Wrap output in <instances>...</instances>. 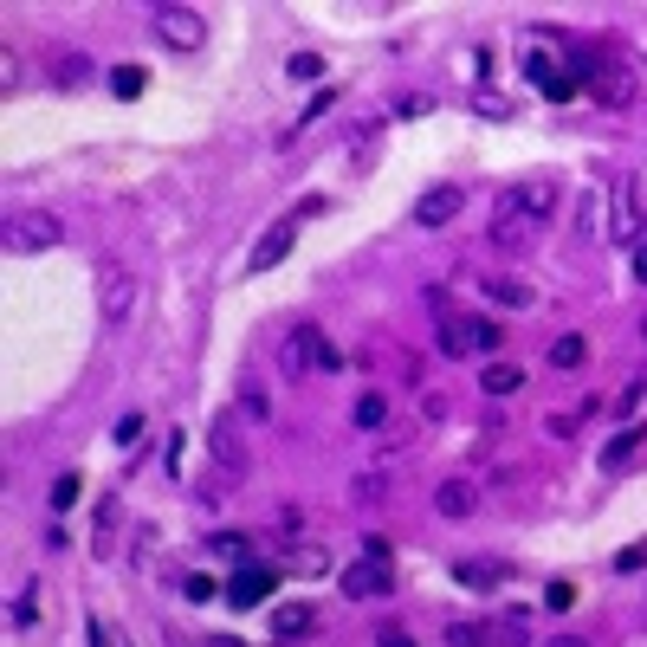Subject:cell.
<instances>
[{"label":"cell","mask_w":647,"mask_h":647,"mask_svg":"<svg viewBox=\"0 0 647 647\" xmlns=\"http://www.w3.org/2000/svg\"><path fill=\"white\" fill-rule=\"evenodd\" d=\"M0 91H20V52H0Z\"/></svg>","instance_id":"d590c367"},{"label":"cell","mask_w":647,"mask_h":647,"mask_svg":"<svg viewBox=\"0 0 647 647\" xmlns=\"http://www.w3.org/2000/svg\"><path fill=\"white\" fill-rule=\"evenodd\" d=\"M641 563H647V544H628V550H622V557H615V570H622V576H628V570H641Z\"/></svg>","instance_id":"60d3db41"},{"label":"cell","mask_w":647,"mask_h":647,"mask_svg":"<svg viewBox=\"0 0 647 647\" xmlns=\"http://www.w3.org/2000/svg\"><path fill=\"white\" fill-rule=\"evenodd\" d=\"M285 570H292V576H318L324 570V550H292V557H285Z\"/></svg>","instance_id":"f546056e"},{"label":"cell","mask_w":647,"mask_h":647,"mask_svg":"<svg viewBox=\"0 0 647 647\" xmlns=\"http://www.w3.org/2000/svg\"><path fill=\"white\" fill-rule=\"evenodd\" d=\"M149 33H156L169 52H201L208 46V20H201L195 7H156L149 13Z\"/></svg>","instance_id":"7a4b0ae2"},{"label":"cell","mask_w":647,"mask_h":647,"mask_svg":"<svg viewBox=\"0 0 647 647\" xmlns=\"http://www.w3.org/2000/svg\"><path fill=\"white\" fill-rule=\"evenodd\" d=\"M298 330H305V350H311V363H318V369H337V363H343V356H337V343H330L318 324H298Z\"/></svg>","instance_id":"7402d4cb"},{"label":"cell","mask_w":647,"mask_h":647,"mask_svg":"<svg viewBox=\"0 0 647 647\" xmlns=\"http://www.w3.org/2000/svg\"><path fill=\"white\" fill-rule=\"evenodd\" d=\"M589 356V343H583V330H563L557 343H550V369H576Z\"/></svg>","instance_id":"d6986e66"},{"label":"cell","mask_w":647,"mask_h":647,"mask_svg":"<svg viewBox=\"0 0 647 647\" xmlns=\"http://www.w3.org/2000/svg\"><path fill=\"white\" fill-rule=\"evenodd\" d=\"M486 292L499 298V305H512V311H525V305H531V285H525V279H492Z\"/></svg>","instance_id":"cb8c5ba5"},{"label":"cell","mask_w":647,"mask_h":647,"mask_svg":"<svg viewBox=\"0 0 647 647\" xmlns=\"http://www.w3.org/2000/svg\"><path fill=\"white\" fill-rule=\"evenodd\" d=\"M583 233H589V240H596V233H602V201H596V195L583 201Z\"/></svg>","instance_id":"ab89813d"},{"label":"cell","mask_w":647,"mask_h":647,"mask_svg":"<svg viewBox=\"0 0 647 647\" xmlns=\"http://www.w3.org/2000/svg\"><path fill=\"white\" fill-rule=\"evenodd\" d=\"M363 557L369 563H389V538H363Z\"/></svg>","instance_id":"b9f144b4"},{"label":"cell","mask_w":647,"mask_h":647,"mask_svg":"<svg viewBox=\"0 0 647 647\" xmlns=\"http://www.w3.org/2000/svg\"><path fill=\"white\" fill-rule=\"evenodd\" d=\"M305 628H311V609H298V602H292V609H279V615H272V635H305Z\"/></svg>","instance_id":"484cf974"},{"label":"cell","mask_w":647,"mask_h":647,"mask_svg":"<svg viewBox=\"0 0 647 647\" xmlns=\"http://www.w3.org/2000/svg\"><path fill=\"white\" fill-rule=\"evenodd\" d=\"M33 596H39V589L26 583V589H20V602H13V622H20V628H33V622H39V602H33Z\"/></svg>","instance_id":"1f68e13d"},{"label":"cell","mask_w":647,"mask_h":647,"mask_svg":"<svg viewBox=\"0 0 647 647\" xmlns=\"http://www.w3.org/2000/svg\"><path fill=\"white\" fill-rule=\"evenodd\" d=\"M576 78H583V85L596 91V104H609V110L635 104V59H622V52H596V59H576Z\"/></svg>","instance_id":"6da1fadb"},{"label":"cell","mask_w":647,"mask_h":647,"mask_svg":"<svg viewBox=\"0 0 647 647\" xmlns=\"http://www.w3.org/2000/svg\"><path fill=\"white\" fill-rule=\"evenodd\" d=\"M434 512L453 518V525H460V518H473L479 512V486H473V479H440V486H434Z\"/></svg>","instance_id":"8fae6325"},{"label":"cell","mask_w":647,"mask_h":647,"mask_svg":"<svg viewBox=\"0 0 647 647\" xmlns=\"http://www.w3.org/2000/svg\"><path fill=\"white\" fill-rule=\"evenodd\" d=\"M505 195H512V201H518V208H525L531 220H550V208H557V201H563V188L550 182V175H531V182L505 188Z\"/></svg>","instance_id":"7c38bea8"},{"label":"cell","mask_w":647,"mask_h":647,"mask_svg":"<svg viewBox=\"0 0 647 647\" xmlns=\"http://www.w3.org/2000/svg\"><path fill=\"white\" fill-rule=\"evenodd\" d=\"M453 576H460L466 589H499V583H505L499 563H453Z\"/></svg>","instance_id":"44dd1931"},{"label":"cell","mask_w":647,"mask_h":647,"mask_svg":"<svg viewBox=\"0 0 647 647\" xmlns=\"http://www.w3.org/2000/svg\"><path fill=\"white\" fill-rule=\"evenodd\" d=\"M208 647H246V641H240V635H214Z\"/></svg>","instance_id":"ee69618b"},{"label":"cell","mask_w":647,"mask_h":647,"mask_svg":"<svg viewBox=\"0 0 647 647\" xmlns=\"http://www.w3.org/2000/svg\"><path fill=\"white\" fill-rule=\"evenodd\" d=\"M292 246H298V227H292V220L266 227V233H259V246H253V259H246V272H272V266H285V259H292Z\"/></svg>","instance_id":"9c48e42d"},{"label":"cell","mask_w":647,"mask_h":647,"mask_svg":"<svg viewBox=\"0 0 647 647\" xmlns=\"http://www.w3.org/2000/svg\"><path fill=\"white\" fill-rule=\"evenodd\" d=\"M479 389H486V395H518V389H525V369H512V363H486Z\"/></svg>","instance_id":"ac0fdd59"},{"label":"cell","mask_w":647,"mask_h":647,"mask_svg":"<svg viewBox=\"0 0 647 647\" xmlns=\"http://www.w3.org/2000/svg\"><path fill=\"white\" fill-rule=\"evenodd\" d=\"M285 72H292V78H324V59H318V52H292Z\"/></svg>","instance_id":"d6a6232c"},{"label":"cell","mask_w":647,"mask_h":647,"mask_svg":"<svg viewBox=\"0 0 647 647\" xmlns=\"http://www.w3.org/2000/svg\"><path fill=\"white\" fill-rule=\"evenodd\" d=\"M143 85H149L143 65H117V72H110V91H117V98H143Z\"/></svg>","instance_id":"603a6c76"},{"label":"cell","mask_w":647,"mask_h":647,"mask_svg":"<svg viewBox=\"0 0 647 647\" xmlns=\"http://www.w3.org/2000/svg\"><path fill=\"white\" fill-rule=\"evenodd\" d=\"M376 647H415V635H408V628H395V622H382L376 628Z\"/></svg>","instance_id":"8d00e7d4"},{"label":"cell","mask_w":647,"mask_h":647,"mask_svg":"<svg viewBox=\"0 0 647 647\" xmlns=\"http://www.w3.org/2000/svg\"><path fill=\"white\" fill-rule=\"evenodd\" d=\"M641 428H622V434H615L609 440V447H602V466H628V460H635V453H641Z\"/></svg>","instance_id":"ffe728a7"},{"label":"cell","mask_w":647,"mask_h":647,"mask_svg":"<svg viewBox=\"0 0 647 647\" xmlns=\"http://www.w3.org/2000/svg\"><path fill=\"white\" fill-rule=\"evenodd\" d=\"M208 550H214V557H227L233 570H240V563H253V538H246V531H214Z\"/></svg>","instance_id":"2e32d148"},{"label":"cell","mask_w":647,"mask_h":647,"mask_svg":"<svg viewBox=\"0 0 647 647\" xmlns=\"http://www.w3.org/2000/svg\"><path fill=\"white\" fill-rule=\"evenodd\" d=\"M337 589H343V596H350V602H376V596H389V589H395V570H389V563H350V570H343L337 576Z\"/></svg>","instance_id":"52a82bcc"},{"label":"cell","mask_w":647,"mask_h":647,"mask_svg":"<svg viewBox=\"0 0 647 647\" xmlns=\"http://www.w3.org/2000/svg\"><path fill=\"white\" fill-rule=\"evenodd\" d=\"M78 492H85V479H78V473H59V479H52V512H72Z\"/></svg>","instance_id":"d4e9b609"},{"label":"cell","mask_w":647,"mask_h":647,"mask_svg":"<svg viewBox=\"0 0 647 647\" xmlns=\"http://www.w3.org/2000/svg\"><path fill=\"white\" fill-rule=\"evenodd\" d=\"M85 72H91V65H85V52H78V59H59V85H78Z\"/></svg>","instance_id":"f35d334b"},{"label":"cell","mask_w":647,"mask_h":647,"mask_svg":"<svg viewBox=\"0 0 647 647\" xmlns=\"http://www.w3.org/2000/svg\"><path fill=\"white\" fill-rule=\"evenodd\" d=\"M330 104H337V85H324V91H318V98H311V104H305V117H298V130H305V123H318V117H324V110H330Z\"/></svg>","instance_id":"e575fe53"},{"label":"cell","mask_w":647,"mask_h":647,"mask_svg":"<svg viewBox=\"0 0 647 647\" xmlns=\"http://www.w3.org/2000/svg\"><path fill=\"white\" fill-rule=\"evenodd\" d=\"M272 583H279L272 563H240V570L227 576V589H220V602H233V609H259V602L272 596Z\"/></svg>","instance_id":"8992f818"},{"label":"cell","mask_w":647,"mask_h":647,"mask_svg":"<svg viewBox=\"0 0 647 647\" xmlns=\"http://www.w3.org/2000/svg\"><path fill=\"white\" fill-rule=\"evenodd\" d=\"M382 421H389V395H382V389H363V395H356V428L376 434Z\"/></svg>","instance_id":"e0dca14e"},{"label":"cell","mask_w":647,"mask_h":647,"mask_svg":"<svg viewBox=\"0 0 647 647\" xmlns=\"http://www.w3.org/2000/svg\"><path fill=\"white\" fill-rule=\"evenodd\" d=\"M609 195H615V220H609L615 233H609V240H635V233H641V214H635V182L622 175V182H615Z\"/></svg>","instance_id":"4fadbf2b"},{"label":"cell","mask_w":647,"mask_h":647,"mask_svg":"<svg viewBox=\"0 0 647 647\" xmlns=\"http://www.w3.org/2000/svg\"><path fill=\"white\" fill-rule=\"evenodd\" d=\"M544 233V220H531L525 208H518L512 195L499 201V208H492V227H486V240L499 246V253H531V240H538Z\"/></svg>","instance_id":"3957f363"},{"label":"cell","mask_w":647,"mask_h":647,"mask_svg":"<svg viewBox=\"0 0 647 647\" xmlns=\"http://www.w3.org/2000/svg\"><path fill=\"white\" fill-rule=\"evenodd\" d=\"M279 363H285V369H305V363H311V350H305V330H292V337H285Z\"/></svg>","instance_id":"f1b7e54d"},{"label":"cell","mask_w":647,"mask_h":647,"mask_svg":"<svg viewBox=\"0 0 647 647\" xmlns=\"http://www.w3.org/2000/svg\"><path fill=\"white\" fill-rule=\"evenodd\" d=\"M182 589H188V602H214V596H220V589H227V583H214V576H201V570H195V576H188Z\"/></svg>","instance_id":"4dcf8cb0"},{"label":"cell","mask_w":647,"mask_h":647,"mask_svg":"<svg viewBox=\"0 0 647 647\" xmlns=\"http://www.w3.org/2000/svg\"><path fill=\"white\" fill-rule=\"evenodd\" d=\"M460 208H466V188H460V182H434L428 195L415 201V227H428V233H434V227H447V220L460 214Z\"/></svg>","instance_id":"ba28073f"},{"label":"cell","mask_w":647,"mask_h":647,"mask_svg":"<svg viewBox=\"0 0 647 647\" xmlns=\"http://www.w3.org/2000/svg\"><path fill=\"white\" fill-rule=\"evenodd\" d=\"M544 647H583V641H576V635H557V641H544Z\"/></svg>","instance_id":"f6af8a7d"},{"label":"cell","mask_w":647,"mask_h":647,"mask_svg":"<svg viewBox=\"0 0 647 647\" xmlns=\"http://www.w3.org/2000/svg\"><path fill=\"white\" fill-rule=\"evenodd\" d=\"M214 460H220V466H233V473L246 466V447H240V428H233V415H220V421H214Z\"/></svg>","instance_id":"5bb4252c"},{"label":"cell","mask_w":647,"mask_h":647,"mask_svg":"<svg viewBox=\"0 0 647 647\" xmlns=\"http://www.w3.org/2000/svg\"><path fill=\"white\" fill-rule=\"evenodd\" d=\"M525 78H531V85L544 91V98H557V104L583 91V85H576V72H563V65H550L544 52H531V59H525Z\"/></svg>","instance_id":"30bf717a"},{"label":"cell","mask_w":647,"mask_h":647,"mask_svg":"<svg viewBox=\"0 0 647 647\" xmlns=\"http://www.w3.org/2000/svg\"><path fill=\"white\" fill-rule=\"evenodd\" d=\"M130 305H136L130 266H123V259H104V266H98V311H104V324H123V318H130Z\"/></svg>","instance_id":"5b68a950"},{"label":"cell","mask_w":647,"mask_h":647,"mask_svg":"<svg viewBox=\"0 0 647 647\" xmlns=\"http://www.w3.org/2000/svg\"><path fill=\"white\" fill-rule=\"evenodd\" d=\"M635 279H641V285H647V240H641V246H635Z\"/></svg>","instance_id":"7bdbcfd3"},{"label":"cell","mask_w":647,"mask_h":647,"mask_svg":"<svg viewBox=\"0 0 647 647\" xmlns=\"http://www.w3.org/2000/svg\"><path fill=\"white\" fill-rule=\"evenodd\" d=\"M460 337H466V350H486V356H499L505 330L492 324V318H460Z\"/></svg>","instance_id":"9a60e30c"},{"label":"cell","mask_w":647,"mask_h":647,"mask_svg":"<svg viewBox=\"0 0 647 647\" xmlns=\"http://www.w3.org/2000/svg\"><path fill=\"white\" fill-rule=\"evenodd\" d=\"M544 609L570 615V609H576V589H570V583H550V589H544Z\"/></svg>","instance_id":"836d02e7"},{"label":"cell","mask_w":647,"mask_h":647,"mask_svg":"<svg viewBox=\"0 0 647 647\" xmlns=\"http://www.w3.org/2000/svg\"><path fill=\"white\" fill-rule=\"evenodd\" d=\"M59 240H65L59 214H46V208L7 214V253H46V246H59Z\"/></svg>","instance_id":"277c9868"},{"label":"cell","mask_w":647,"mask_h":647,"mask_svg":"<svg viewBox=\"0 0 647 647\" xmlns=\"http://www.w3.org/2000/svg\"><path fill=\"white\" fill-rule=\"evenodd\" d=\"M240 402H246V415H253V421H266V415H272L266 389H253V382H246V395H240Z\"/></svg>","instance_id":"74e56055"},{"label":"cell","mask_w":647,"mask_h":647,"mask_svg":"<svg viewBox=\"0 0 647 647\" xmlns=\"http://www.w3.org/2000/svg\"><path fill=\"white\" fill-rule=\"evenodd\" d=\"M110 440H117V447H130V453H136V440H143V415H136V408H130V415H123L117 428H110Z\"/></svg>","instance_id":"83f0119b"},{"label":"cell","mask_w":647,"mask_h":647,"mask_svg":"<svg viewBox=\"0 0 647 647\" xmlns=\"http://www.w3.org/2000/svg\"><path fill=\"white\" fill-rule=\"evenodd\" d=\"M447 641H453V647H486V641H492V628H486V622H453V628H447Z\"/></svg>","instance_id":"4316f807"}]
</instances>
